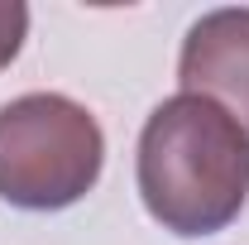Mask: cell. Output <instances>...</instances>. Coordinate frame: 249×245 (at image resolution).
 Listing matches in <instances>:
<instances>
[{
  "instance_id": "cell-3",
  "label": "cell",
  "mask_w": 249,
  "mask_h": 245,
  "mask_svg": "<svg viewBox=\"0 0 249 245\" xmlns=\"http://www.w3.org/2000/svg\"><path fill=\"white\" fill-rule=\"evenodd\" d=\"M182 92L225 106L249 135V5L206 10L182 39L178 53Z\"/></svg>"
},
{
  "instance_id": "cell-4",
  "label": "cell",
  "mask_w": 249,
  "mask_h": 245,
  "mask_svg": "<svg viewBox=\"0 0 249 245\" xmlns=\"http://www.w3.org/2000/svg\"><path fill=\"white\" fill-rule=\"evenodd\" d=\"M24 39H29V5H19V0H0V72L19 58Z\"/></svg>"
},
{
  "instance_id": "cell-2",
  "label": "cell",
  "mask_w": 249,
  "mask_h": 245,
  "mask_svg": "<svg viewBox=\"0 0 249 245\" xmlns=\"http://www.w3.org/2000/svg\"><path fill=\"white\" fill-rule=\"evenodd\" d=\"M106 168L96 116L62 92H24L0 106V202L62 212L82 202Z\"/></svg>"
},
{
  "instance_id": "cell-1",
  "label": "cell",
  "mask_w": 249,
  "mask_h": 245,
  "mask_svg": "<svg viewBox=\"0 0 249 245\" xmlns=\"http://www.w3.org/2000/svg\"><path fill=\"white\" fill-rule=\"evenodd\" d=\"M134 183L163 231L182 241L216 236L249 202V135L225 106L178 92L139 130Z\"/></svg>"
}]
</instances>
